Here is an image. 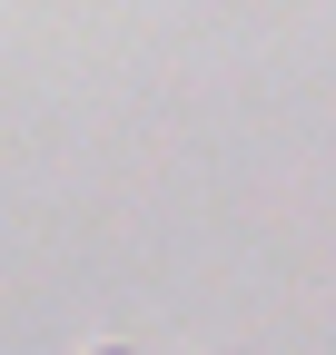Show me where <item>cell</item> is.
<instances>
[{
	"label": "cell",
	"mask_w": 336,
	"mask_h": 355,
	"mask_svg": "<svg viewBox=\"0 0 336 355\" xmlns=\"http://www.w3.org/2000/svg\"><path fill=\"white\" fill-rule=\"evenodd\" d=\"M99 355H129V345H99Z\"/></svg>",
	"instance_id": "6da1fadb"
}]
</instances>
